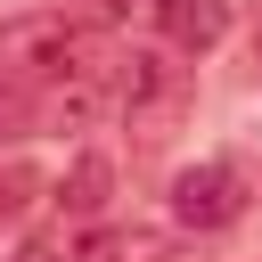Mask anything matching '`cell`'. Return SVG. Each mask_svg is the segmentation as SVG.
<instances>
[{
    "label": "cell",
    "mask_w": 262,
    "mask_h": 262,
    "mask_svg": "<svg viewBox=\"0 0 262 262\" xmlns=\"http://www.w3.org/2000/svg\"><path fill=\"white\" fill-rule=\"evenodd\" d=\"M106 49H98V33L74 16V8H41V16H8L0 25V74H16L25 90H57V82H74V74H90Z\"/></svg>",
    "instance_id": "6da1fadb"
},
{
    "label": "cell",
    "mask_w": 262,
    "mask_h": 262,
    "mask_svg": "<svg viewBox=\"0 0 262 262\" xmlns=\"http://www.w3.org/2000/svg\"><path fill=\"white\" fill-rule=\"evenodd\" d=\"M188 106H196V74L188 66H172L164 49H123L115 57V115H123L131 139H147V147L172 139Z\"/></svg>",
    "instance_id": "7a4b0ae2"
},
{
    "label": "cell",
    "mask_w": 262,
    "mask_h": 262,
    "mask_svg": "<svg viewBox=\"0 0 262 262\" xmlns=\"http://www.w3.org/2000/svg\"><path fill=\"white\" fill-rule=\"evenodd\" d=\"M237 213H246V180H237V164L205 156V164H188V172L172 180V221H180V229H229Z\"/></svg>",
    "instance_id": "3957f363"
},
{
    "label": "cell",
    "mask_w": 262,
    "mask_h": 262,
    "mask_svg": "<svg viewBox=\"0 0 262 262\" xmlns=\"http://www.w3.org/2000/svg\"><path fill=\"white\" fill-rule=\"evenodd\" d=\"M106 205H115V156L82 147L66 164V180H57V213L66 221H106Z\"/></svg>",
    "instance_id": "277c9868"
},
{
    "label": "cell",
    "mask_w": 262,
    "mask_h": 262,
    "mask_svg": "<svg viewBox=\"0 0 262 262\" xmlns=\"http://www.w3.org/2000/svg\"><path fill=\"white\" fill-rule=\"evenodd\" d=\"M156 25H164L172 49L205 57L213 41H229V0H156Z\"/></svg>",
    "instance_id": "5b68a950"
},
{
    "label": "cell",
    "mask_w": 262,
    "mask_h": 262,
    "mask_svg": "<svg viewBox=\"0 0 262 262\" xmlns=\"http://www.w3.org/2000/svg\"><path fill=\"white\" fill-rule=\"evenodd\" d=\"M74 254L82 262H164V246L147 229H90V237H74Z\"/></svg>",
    "instance_id": "8992f818"
},
{
    "label": "cell",
    "mask_w": 262,
    "mask_h": 262,
    "mask_svg": "<svg viewBox=\"0 0 262 262\" xmlns=\"http://www.w3.org/2000/svg\"><path fill=\"white\" fill-rule=\"evenodd\" d=\"M41 131V90H25L16 74H0V139H25Z\"/></svg>",
    "instance_id": "52a82bcc"
},
{
    "label": "cell",
    "mask_w": 262,
    "mask_h": 262,
    "mask_svg": "<svg viewBox=\"0 0 262 262\" xmlns=\"http://www.w3.org/2000/svg\"><path fill=\"white\" fill-rule=\"evenodd\" d=\"M33 196H41V180H33V172H25L16 156H8V164H0V221H16V213H25Z\"/></svg>",
    "instance_id": "ba28073f"
},
{
    "label": "cell",
    "mask_w": 262,
    "mask_h": 262,
    "mask_svg": "<svg viewBox=\"0 0 262 262\" xmlns=\"http://www.w3.org/2000/svg\"><path fill=\"white\" fill-rule=\"evenodd\" d=\"M16 262H82V254H74V237H66V229H41V237H25V246H16Z\"/></svg>",
    "instance_id": "9c48e42d"
},
{
    "label": "cell",
    "mask_w": 262,
    "mask_h": 262,
    "mask_svg": "<svg viewBox=\"0 0 262 262\" xmlns=\"http://www.w3.org/2000/svg\"><path fill=\"white\" fill-rule=\"evenodd\" d=\"M66 8H74V16H82V25L98 33V25H123V16H131L139 0H66Z\"/></svg>",
    "instance_id": "30bf717a"
},
{
    "label": "cell",
    "mask_w": 262,
    "mask_h": 262,
    "mask_svg": "<svg viewBox=\"0 0 262 262\" xmlns=\"http://www.w3.org/2000/svg\"><path fill=\"white\" fill-rule=\"evenodd\" d=\"M254 66H262V25H254Z\"/></svg>",
    "instance_id": "8fae6325"
}]
</instances>
